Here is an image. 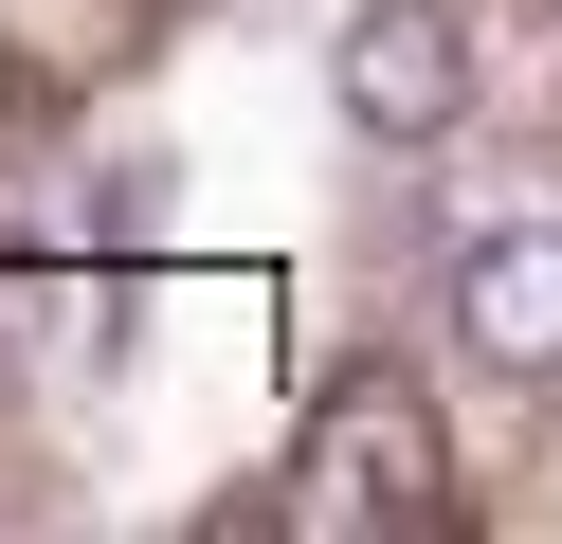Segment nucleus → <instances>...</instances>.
<instances>
[{"mask_svg":"<svg viewBox=\"0 0 562 544\" xmlns=\"http://www.w3.org/2000/svg\"><path fill=\"white\" fill-rule=\"evenodd\" d=\"M436 508V418H417V381H345L308 399V454H291V526L308 544H381Z\"/></svg>","mask_w":562,"mask_h":544,"instance_id":"1","label":"nucleus"},{"mask_svg":"<svg viewBox=\"0 0 562 544\" xmlns=\"http://www.w3.org/2000/svg\"><path fill=\"white\" fill-rule=\"evenodd\" d=\"M327 91H345V127L363 145H453L472 127V36H453V0H363L345 19V55H327Z\"/></svg>","mask_w":562,"mask_h":544,"instance_id":"2","label":"nucleus"},{"mask_svg":"<svg viewBox=\"0 0 562 544\" xmlns=\"http://www.w3.org/2000/svg\"><path fill=\"white\" fill-rule=\"evenodd\" d=\"M453 326H472V363H508V381H562V218L453 236Z\"/></svg>","mask_w":562,"mask_h":544,"instance_id":"3","label":"nucleus"}]
</instances>
